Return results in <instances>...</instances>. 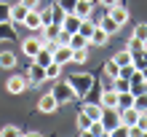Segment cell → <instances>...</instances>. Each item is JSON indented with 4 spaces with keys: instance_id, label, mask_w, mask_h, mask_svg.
I'll return each mask as SVG.
<instances>
[{
    "instance_id": "6da1fadb",
    "label": "cell",
    "mask_w": 147,
    "mask_h": 137,
    "mask_svg": "<svg viewBox=\"0 0 147 137\" xmlns=\"http://www.w3.org/2000/svg\"><path fill=\"white\" fill-rule=\"evenodd\" d=\"M70 81V86L75 89V97L80 100V97H86L91 89H94V75L91 73H75L72 78H67Z\"/></svg>"
},
{
    "instance_id": "7a4b0ae2",
    "label": "cell",
    "mask_w": 147,
    "mask_h": 137,
    "mask_svg": "<svg viewBox=\"0 0 147 137\" xmlns=\"http://www.w3.org/2000/svg\"><path fill=\"white\" fill-rule=\"evenodd\" d=\"M56 97V102L59 105H67V102H72V100H78L75 97V89L70 86V81H62V83H56L54 86V91H51Z\"/></svg>"
},
{
    "instance_id": "3957f363",
    "label": "cell",
    "mask_w": 147,
    "mask_h": 137,
    "mask_svg": "<svg viewBox=\"0 0 147 137\" xmlns=\"http://www.w3.org/2000/svg\"><path fill=\"white\" fill-rule=\"evenodd\" d=\"M24 78H27V83H30V86H40V83L46 81V67H43V65H38V62H32Z\"/></svg>"
},
{
    "instance_id": "277c9868",
    "label": "cell",
    "mask_w": 147,
    "mask_h": 137,
    "mask_svg": "<svg viewBox=\"0 0 147 137\" xmlns=\"http://www.w3.org/2000/svg\"><path fill=\"white\" fill-rule=\"evenodd\" d=\"M102 124H105V129L110 134L120 124V108H105V113H102Z\"/></svg>"
},
{
    "instance_id": "5b68a950",
    "label": "cell",
    "mask_w": 147,
    "mask_h": 137,
    "mask_svg": "<svg viewBox=\"0 0 147 137\" xmlns=\"http://www.w3.org/2000/svg\"><path fill=\"white\" fill-rule=\"evenodd\" d=\"M54 62L56 65H70L72 62V48L67 46V43H56V48H54Z\"/></svg>"
},
{
    "instance_id": "8992f818",
    "label": "cell",
    "mask_w": 147,
    "mask_h": 137,
    "mask_svg": "<svg viewBox=\"0 0 147 137\" xmlns=\"http://www.w3.org/2000/svg\"><path fill=\"white\" fill-rule=\"evenodd\" d=\"M43 48V38H24L22 40V54H27L30 59H35V54Z\"/></svg>"
},
{
    "instance_id": "52a82bcc",
    "label": "cell",
    "mask_w": 147,
    "mask_h": 137,
    "mask_svg": "<svg viewBox=\"0 0 147 137\" xmlns=\"http://www.w3.org/2000/svg\"><path fill=\"white\" fill-rule=\"evenodd\" d=\"M22 24H24L30 32H40V30H43V16H40V11H27V16H24Z\"/></svg>"
},
{
    "instance_id": "ba28073f",
    "label": "cell",
    "mask_w": 147,
    "mask_h": 137,
    "mask_svg": "<svg viewBox=\"0 0 147 137\" xmlns=\"http://www.w3.org/2000/svg\"><path fill=\"white\" fill-rule=\"evenodd\" d=\"M5 89L11 91V94H22V91L30 89V83H27V78H24V75H11V78H8V83H5Z\"/></svg>"
},
{
    "instance_id": "9c48e42d",
    "label": "cell",
    "mask_w": 147,
    "mask_h": 137,
    "mask_svg": "<svg viewBox=\"0 0 147 137\" xmlns=\"http://www.w3.org/2000/svg\"><path fill=\"white\" fill-rule=\"evenodd\" d=\"M38 110H40V113H56V110H59V102H56V97H54V94H43V97H40V102H38Z\"/></svg>"
},
{
    "instance_id": "30bf717a",
    "label": "cell",
    "mask_w": 147,
    "mask_h": 137,
    "mask_svg": "<svg viewBox=\"0 0 147 137\" xmlns=\"http://www.w3.org/2000/svg\"><path fill=\"white\" fill-rule=\"evenodd\" d=\"M80 22H83V19L72 11V14H64V19L59 22V24H62V30H67V32L72 35V32H78V30H80Z\"/></svg>"
},
{
    "instance_id": "8fae6325",
    "label": "cell",
    "mask_w": 147,
    "mask_h": 137,
    "mask_svg": "<svg viewBox=\"0 0 147 137\" xmlns=\"http://www.w3.org/2000/svg\"><path fill=\"white\" fill-rule=\"evenodd\" d=\"M99 105L102 108H118V91L115 89H102V94H99Z\"/></svg>"
},
{
    "instance_id": "7c38bea8",
    "label": "cell",
    "mask_w": 147,
    "mask_h": 137,
    "mask_svg": "<svg viewBox=\"0 0 147 137\" xmlns=\"http://www.w3.org/2000/svg\"><path fill=\"white\" fill-rule=\"evenodd\" d=\"M107 14H110V16H112V19H115L118 24H126V22H128V8H126L123 3L110 5V8H107Z\"/></svg>"
},
{
    "instance_id": "4fadbf2b",
    "label": "cell",
    "mask_w": 147,
    "mask_h": 137,
    "mask_svg": "<svg viewBox=\"0 0 147 137\" xmlns=\"http://www.w3.org/2000/svg\"><path fill=\"white\" fill-rule=\"evenodd\" d=\"M142 110H136V108H120V124L123 126H134L136 124V118H139Z\"/></svg>"
},
{
    "instance_id": "5bb4252c",
    "label": "cell",
    "mask_w": 147,
    "mask_h": 137,
    "mask_svg": "<svg viewBox=\"0 0 147 137\" xmlns=\"http://www.w3.org/2000/svg\"><path fill=\"white\" fill-rule=\"evenodd\" d=\"M27 11H30V8L24 5L22 0H19V3H13V5H11V22H13V24H22L24 16H27Z\"/></svg>"
},
{
    "instance_id": "9a60e30c",
    "label": "cell",
    "mask_w": 147,
    "mask_h": 137,
    "mask_svg": "<svg viewBox=\"0 0 147 137\" xmlns=\"http://www.w3.org/2000/svg\"><path fill=\"white\" fill-rule=\"evenodd\" d=\"M128 83H131V94H139V91L147 89V81H144V75L139 70H134V75L128 78Z\"/></svg>"
},
{
    "instance_id": "2e32d148",
    "label": "cell",
    "mask_w": 147,
    "mask_h": 137,
    "mask_svg": "<svg viewBox=\"0 0 147 137\" xmlns=\"http://www.w3.org/2000/svg\"><path fill=\"white\" fill-rule=\"evenodd\" d=\"M83 113L91 118V121H102V113H105V108L99 105V102H88V105H83Z\"/></svg>"
},
{
    "instance_id": "e0dca14e",
    "label": "cell",
    "mask_w": 147,
    "mask_h": 137,
    "mask_svg": "<svg viewBox=\"0 0 147 137\" xmlns=\"http://www.w3.org/2000/svg\"><path fill=\"white\" fill-rule=\"evenodd\" d=\"M112 62H115L118 67H126V65H134V51H131V48H123V51H118V54L112 57Z\"/></svg>"
},
{
    "instance_id": "ac0fdd59",
    "label": "cell",
    "mask_w": 147,
    "mask_h": 137,
    "mask_svg": "<svg viewBox=\"0 0 147 137\" xmlns=\"http://www.w3.org/2000/svg\"><path fill=\"white\" fill-rule=\"evenodd\" d=\"M107 40H110V32H105V30L96 24L94 32H91V38H88V43H94V46H107Z\"/></svg>"
},
{
    "instance_id": "d6986e66",
    "label": "cell",
    "mask_w": 147,
    "mask_h": 137,
    "mask_svg": "<svg viewBox=\"0 0 147 137\" xmlns=\"http://www.w3.org/2000/svg\"><path fill=\"white\" fill-rule=\"evenodd\" d=\"M75 14L80 16V19H88V16L94 14V3H91V0H78V5H75Z\"/></svg>"
},
{
    "instance_id": "ffe728a7",
    "label": "cell",
    "mask_w": 147,
    "mask_h": 137,
    "mask_svg": "<svg viewBox=\"0 0 147 137\" xmlns=\"http://www.w3.org/2000/svg\"><path fill=\"white\" fill-rule=\"evenodd\" d=\"M32 62H38V65H43V67L51 65V62H54V51H51L48 46H43L38 54H35V59H32Z\"/></svg>"
},
{
    "instance_id": "44dd1931",
    "label": "cell",
    "mask_w": 147,
    "mask_h": 137,
    "mask_svg": "<svg viewBox=\"0 0 147 137\" xmlns=\"http://www.w3.org/2000/svg\"><path fill=\"white\" fill-rule=\"evenodd\" d=\"M99 27L105 30V32H110V35H112V32H120V27H123V24H118V22H115V19H112V16L107 14L105 19L99 22Z\"/></svg>"
},
{
    "instance_id": "7402d4cb",
    "label": "cell",
    "mask_w": 147,
    "mask_h": 137,
    "mask_svg": "<svg viewBox=\"0 0 147 137\" xmlns=\"http://www.w3.org/2000/svg\"><path fill=\"white\" fill-rule=\"evenodd\" d=\"M67 46H70V48H88V38H86L83 32H72Z\"/></svg>"
},
{
    "instance_id": "603a6c76",
    "label": "cell",
    "mask_w": 147,
    "mask_h": 137,
    "mask_svg": "<svg viewBox=\"0 0 147 137\" xmlns=\"http://www.w3.org/2000/svg\"><path fill=\"white\" fill-rule=\"evenodd\" d=\"M0 67H5V70L16 67V54L13 51H0Z\"/></svg>"
},
{
    "instance_id": "cb8c5ba5",
    "label": "cell",
    "mask_w": 147,
    "mask_h": 137,
    "mask_svg": "<svg viewBox=\"0 0 147 137\" xmlns=\"http://www.w3.org/2000/svg\"><path fill=\"white\" fill-rule=\"evenodd\" d=\"M75 126H78V132H80V134H86V132H88V126H91V118L80 110V113H78V118H75Z\"/></svg>"
},
{
    "instance_id": "d4e9b609",
    "label": "cell",
    "mask_w": 147,
    "mask_h": 137,
    "mask_svg": "<svg viewBox=\"0 0 147 137\" xmlns=\"http://www.w3.org/2000/svg\"><path fill=\"white\" fill-rule=\"evenodd\" d=\"M118 108H134V94L131 91H120L118 94Z\"/></svg>"
},
{
    "instance_id": "484cf974",
    "label": "cell",
    "mask_w": 147,
    "mask_h": 137,
    "mask_svg": "<svg viewBox=\"0 0 147 137\" xmlns=\"http://www.w3.org/2000/svg\"><path fill=\"white\" fill-rule=\"evenodd\" d=\"M59 75H62V65H56V62L46 65V81H54V78H59Z\"/></svg>"
},
{
    "instance_id": "4316f807",
    "label": "cell",
    "mask_w": 147,
    "mask_h": 137,
    "mask_svg": "<svg viewBox=\"0 0 147 137\" xmlns=\"http://www.w3.org/2000/svg\"><path fill=\"white\" fill-rule=\"evenodd\" d=\"M112 89H115L118 94L120 91H131V83H128V78H120L118 75V78H112Z\"/></svg>"
},
{
    "instance_id": "83f0119b",
    "label": "cell",
    "mask_w": 147,
    "mask_h": 137,
    "mask_svg": "<svg viewBox=\"0 0 147 137\" xmlns=\"http://www.w3.org/2000/svg\"><path fill=\"white\" fill-rule=\"evenodd\" d=\"M134 108L136 110H147V89L139 91V94H134Z\"/></svg>"
},
{
    "instance_id": "f1b7e54d",
    "label": "cell",
    "mask_w": 147,
    "mask_h": 137,
    "mask_svg": "<svg viewBox=\"0 0 147 137\" xmlns=\"http://www.w3.org/2000/svg\"><path fill=\"white\" fill-rule=\"evenodd\" d=\"M11 22V3H3L0 0V24Z\"/></svg>"
},
{
    "instance_id": "f546056e",
    "label": "cell",
    "mask_w": 147,
    "mask_h": 137,
    "mask_svg": "<svg viewBox=\"0 0 147 137\" xmlns=\"http://www.w3.org/2000/svg\"><path fill=\"white\" fill-rule=\"evenodd\" d=\"M86 59H88V48H72V62L83 65Z\"/></svg>"
},
{
    "instance_id": "4dcf8cb0",
    "label": "cell",
    "mask_w": 147,
    "mask_h": 137,
    "mask_svg": "<svg viewBox=\"0 0 147 137\" xmlns=\"http://www.w3.org/2000/svg\"><path fill=\"white\" fill-rule=\"evenodd\" d=\"M56 5L62 8L64 14H72V11H75V5H78V0H56Z\"/></svg>"
},
{
    "instance_id": "1f68e13d",
    "label": "cell",
    "mask_w": 147,
    "mask_h": 137,
    "mask_svg": "<svg viewBox=\"0 0 147 137\" xmlns=\"http://www.w3.org/2000/svg\"><path fill=\"white\" fill-rule=\"evenodd\" d=\"M94 27H96V24H94L91 19H83V22H80V30H78V32H83L86 38H91V32H94Z\"/></svg>"
},
{
    "instance_id": "d6a6232c",
    "label": "cell",
    "mask_w": 147,
    "mask_h": 137,
    "mask_svg": "<svg viewBox=\"0 0 147 137\" xmlns=\"http://www.w3.org/2000/svg\"><path fill=\"white\" fill-rule=\"evenodd\" d=\"M134 38H139L142 43L147 40V24H144V22H139V24H136V27H134Z\"/></svg>"
},
{
    "instance_id": "836d02e7",
    "label": "cell",
    "mask_w": 147,
    "mask_h": 137,
    "mask_svg": "<svg viewBox=\"0 0 147 137\" xmlns=\"http://www.w3.org/2000/svg\"><path fill=\"white\" fill-rule=\"evenodd\" d=\"M11 134H22V132L16 129L13 124H8V126H3V129H0V137H11Z\"/></svg>"
},
{
    "instance_id": "e575fe53",
    "label": "cell",
    "mask_w": 147,
    "mask_h": 137,
    "mask_svg": "<svg viewBox=\"0 0 147 137\" xmlns=\"http://www.w3.org/2000/svg\"><path fill=\"white\" fill-rule=\"evenodd\" d=\"M105 73L110 75V78H115V75H118V65H115V62H112V59H110V62L105 65Z\"/></svg>"
},
{
    "instance_id": "d590c367",
    "label": "cell",
    "mask_w": 147,
    "mask_h": 137,
    "mask_svg": "<svg viewBox=\"0 0 147 137\" xmlns=\"http://www.w3.org/2000/svg\"><path fill=\"white\" fill-rule=\"evenodd\" d=\"M24 5L30 8V11H38V5H40V0H22Z\"/></svg>"
},
{
    "instance_id": "8d00e7d4",
    "label": "cell",
    "mask_w": 147,
    "mask_h": 137,
    "mask_svg": "<svg viewBox=\"0 0 147 137\" xmlns=\"http://www.w3.org/2000/svg\"><path fill=\"white\" fill-rule=\"evenodd\" d=\"M99 5H105V8H110V5H115V3H120V0H96Z\"/></svg>"
},
{
    "instance_id": "74e56055",
    "label": "cell",
    "mask_w": 147,
    "mask_h": 137,
    "mask_svg": "<svg viewBox=\"0 0 147 137\" xmlns=\"http://www.w3.org/2000/svg\"><path fill=\"white\" fill-rule=\"evenodd\" d=\"M139 73L144 75V81H147V65H142V67H139Z\"/></svg>"
}]
</instances>
